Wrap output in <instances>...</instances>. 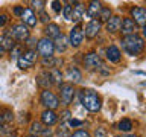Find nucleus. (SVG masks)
I'll list each match as a JSON object with an SVG mask.
<instances>
[{
  "instance_id": "1",
  "label": "nucleus",
  "mask_w": 146,
  "mask_h": 137,
  "mask_svg": "<svg viewBox=\"0 0 146 137\" xmlns=\"http://www.w3.org/2000/svg\"><path fill=\"white\" fill-rule=\"evenodd\" d=\"M122 47L126 53L132 55V57H137V55H140L143 52L145 41L139 34H132V35H128L122 38Z\"/></svg>"
},
{
  "instance_id": "2",
  "label": "nucleus",
  "mask_w": 146,
  "mask_h": 137,
  "mask_svg": "<svg viewBox=\"0 0 146 137\" xmlns=\"http://www.w3.org/2000/svg\"><path fill=\"white\" fill-rule=\"evenodd\" d=\"M81 104L91 113H98L102 107V100L98 93L93 90H81Z\"/></svg>"
},
{
  "instance_id": "3",
  "label": "nucleus",
  "mask_w": 146,
  "mask_h": 137,
  "mask_svg": "<svg viewBox=\"0 0 146 137\" xmlns=\"http://www.w3.org/2000/svg\"><path fill=\"white\" fill-rule=\"evenodd\" d=\"M36 59H38V55H36V50H29V49H26L25 52H21V55L17 58V64H18V67L20 68H31L34 64L36 63Z\"/></svg>"
},
{
  "instance_id": "4",
  "label": "nucleus",
  "mask_w": 146,
  "mask_h": 137,
  "mask_svg": "<svg viewBox=\"0 0 146 137\" xmlns=\"http://www.w3.org/2000/svg\"><path fill=\"white\" fill-rule=\"evenodd\" d=\"M40 102L46 107V110H52V111H55L58 107H59V99L58 96L53 93V91L50 90H43L40 94Z\"/></svg>"
},
{
  "instance_id": "5",
  "label": "nucleus",
  "mask_w": 146,
  "mask_h": 137,
  "mask_svg": "<svg viewBox=\"0 0 146 137\" xmlns=\"http://www.w3.org/2000/svg\"><path fill=\"white\" fill-rule=\"evenodd\" d=\"M12 40H17V41H26L29 38V29L23 25V23H18V25H14L11 29L8 31V34Z\"/></svg>"
},
{
  "instance_id": "6",
  "label": "nucleus",
  "mask_w": 146,
  "mask_h": 137,
  "mask_svg": "<svg viewBox=\"0 0 146 137\" xmlns=\"http://www.w3.org/2000/svg\"><path fill=\"white\" fill-rule=\"evenodd\" d=\"M36 52H38L43 58H50V57H53V52H55V49H53V41L52 40H49V38H41L38 40V43H36Z\"/></svg>"
},
{
  "instance_id": "7",
  "label": "nucleus",
  "mask_w": 146,
  "mask_h": 137,
  "mask_svg": "<svg viewBox=\"0 0 146 137\" xmlns=\"http://www.w3.org/2000/svg\"><path fill=\"white\" fill-rule=\"evenodd\" d=\"M84 66L87 68H90V70H100L105 64L102 63V59H100V57L96 52H88L84 55Z\"/></svg>"
},
{
  "instance_id": "8",
  "label": "nucleus",
  "mask_w": 146,
  "mask_h": 137,
  "mask_svg": "<svg viewBox=\"0 0 146 137\" xmlns=\"http://www.w3.org/2000/svg\"><path fill=\"white\" fill-rule=\"evenodd\" d=\"M59 98H61L59 102H62L66 107L70 105L73 98H75V88H73V85L72 84H62L59 87Z\"/></svg>"
},
{
  "instance_id": "9",
  "label": "nucleus",
  "mask_w": 146,
  "mask_h": 137,
  "mask_svg": "<svg viewBox=\"0 0 146 137\" xmlns=\"http://www.w3.org/2000/svg\"><path fill=\"white\" fill-rule=\"evenodd\" d=\"M82 40H84V32H82V27L78 25L75 27L70 29V34H68V44L73 46V47H79L82 44Z\"/></svg>"
},
{
  "instance_id": "10",
  "label": "nucleus",
  "mask_w": 146,
  "mask_h": 137,
  "mask_svg": "<svg viewBox=\"0 0 146 137\" xmlns=\"http://www.w3.org/2000/svg\"><path fill=\"white\" fill-rule=\"evenodd\" d=\"M100 29H102V25H100L98 20H90L82 32H84V35L87 38H96V37L99 35Z\"/></svg>"
},
{
  "instance_id": "11",
  "label": "nucleus",
  "mask_w": 146,
  "mask_h": 137,
  "mask_svg": "<svg viewBox=\"0 0 146 137\" xmlns=\"http://www.w3.org/2000/svg\"><path fill=\"white\" fill-rule=\"evenodd\" d=\"M131 15H132L131 20L134 21L137 26H141V27L145 26V21H146V11H145L143 6H134V8H131Z\"/></svg>"
},
{
  "instance_id": "12",
  "label": "nucleus",
  "mask_w": 146,
  "mask_h": 137,
  "mask_svg": "<svg viewBox=\"0 0 146 137\" xmlns=\"http://www.w3.org/2000/svg\"><path fill=\"white\" fill-rule=\"evenodd\" d=\"M119 31H122V34L128 37V35H132V34H137V25L134 21L131 20V18H123L122 23H120V29Z\"/></svg>"
},
{
  "instance_id": "13",
  "label": "nucleus",
  "mask_w": 146,
  "mask_h": 137,
  "mask_svg": "<svg viewBox=\"0 0 146 137\" xmlns=\"http://www.w3.org/2000/svg\"><path fill=\"white\" fill-rule=\"evenodd\" d=\"M105 57H107V59L110 63H120V59H122V52L119 50L117 46H108L107 49H105Z\"/></svg>"
},
{
  "instance_id": "14",
  "label": "nucleus",
  "mask_w": 146,
  "mask_h": 137,
  "mask_svg": "<svg viewBox=\"0 0 146 137\" xmlns=\"http://www.w3.org/2000/svg\"><path fill=\"white\" fill-rule=\"evenodd\" d=\"M21 20H23V25H25L26 27L29 26V27H34L36 25V15H35V12H34V9H31V8H26V9H23V14H21Z\"/></svg>"
},
{
  "instance_id": "15",
  "label": "nucleus",
  "mask_w": 146,
  "mask_h": 137,
  "mask_svg": "<svg viewBox=\"0 0 146 137\" xmlns=\"http://www.w3.org/2000/svg\"><path fill=\"white\" fill-rule=\"evenodd\" d=\"M75 5H76V6H72V17H70V20L79 23L82 18L87 17L85 6H84L82 3H78V2H75Z\"/></svg>"
},
{
  "instance_id": "16",
  "label": "nucleus",
  "mask_w": 146,
  "mask_h": 137,
  "mask_svg": "<svg viewBox=\"0 0 146 137\" xmlns=\"http://www.w3.org/2000/svg\"><path fill=\"white\" fill-rule=\"evenodd\" d=\"M41 122H43V125H46V126H52L58 122V114L55 111H52V110H44V111L41 113Z\"/></svg>"
},
{
  "instance_id": "17",
  "label": "nucleus",
  "mask_w": 146,
  "mask_h": 137,
  "mask_svg": "<svg viewBox=\"0 0 146 137\" xmlns=\"http://www.w3.org/2000/svg\"><path fill=\"white\" fill-rule=\"evenodd\" d=\"M66 79L68 81V84H72V85L81 82L82 75H81L79 68H78V67H68L67 72H66Z\"/></svg>"
},
{
  "instance_id": "18",
  "label": "nucleus",
  "mask_w": 146,
  "mask_h": 137,
  "mask_svg": "<svg viewBox=\"0 0 146 137\" xmlns=\"http://www.w3.org/2000/svg\"><path fill=\"white\" fill-rule=\"evenodd\" d=\"M44 34H46V38L52 40V38H58L61 35V27H59L56 23H49L46 25L44 27Z\"/></svg>"
},
{
  "instance_id": "19",
  "label": "nucleus",
  "mask_w": 146,
  "mask_h": 137,
  "mask_svg": "<svg viewBox=\"0 0 146 137\" xmlns=\"http://www.w3.org/2000/svg\"><path fill=\"white\" fill-rule=\"evenodd\" d=\"M102 3L100 2H90L88 3V6H87L85 9V12H87V17H90V18H94L99 15V12H100V9H102Z\"/></svg>"
},
{
  "instance_id": "20",
  "label": "nucleus",
  "mask_w": 146,
  "mask_h": 137,
  "mask_svg": "<svg viewBox=\"0 0 146 137\" xmlns=\"http://www.w3.org/2000/svg\"><path fill=\"white\" fill-rule=\"evenodd\" d=\"M120 23H122L120 17H117V15L111 17L107 21V31L110 32V34H116V32H119V29H120Z\"/></svg>"
},
{
  "instance_id": "21",
  "label": "nucleus",
  "mask_w": 146,
  "mask_h": 137,
  "mask_svg": "<svg viewBox=\"0 0 146 137\" xmlns=\"http://www.w3.org/2000/svg\"><path fill=\"white\" fill-rule=\"evenodd\" d=\"M49 78H50V84H55L56 87H61L62 85V73L59 68H52L49 72Z\"/></svg>"
},
{
  "instance_id": "22",
  "label": "nucleus",
  "mask_w": 146,
  "mask_h": 137,
  "mask_svg": "<svg viewBox=\"0 0 146 137\" xmlns=\"http://www.w3.org/2000/svg\"><path fill=\"white\" fill-rule=\"evenodd\" d=\"M67 43H68V40L61 34L58 38H55V41H53V49L56 50V52L62 53V52H66V49H67Z\"/></svg>"
},
{
  "instance_id": "23",
  "label": "nucleus",
  "mask_w": 146,
  "mask_h": 137,
  "mask_svg": "<svg viewBox=\"0 0 146 137\" xmlns=\"http://www.w3.org/2000/svg\"><path fill=\"white\" fill-rule=\"evenodd\" d=\"M14 46H15V41H14L9 35L5 34V35L0 37V47H2L3 52L5 50H9V52H11V50L14 49Z\"/></svg>"
},
{
  "instance_id": "24",
  "label": "nucleus",
  "mask_w": 146,
  "mask_h": 137,
  "mask_svg": "<svg viewBox=\"0 0 146 137\" xmlns=\"http://www.w3.org/2000/svg\"><path fill=\"white\" fill-rule=\"evenodd\" d=\"M36 84H38L41 88L49 90L50 87V78H49V72H41L38 76H36Z\"/></svg>"
},
{
  "instance_id": "25",
  "label": "nucleus",
  "mask_w": 146,
  "mask_h": 137,
  "mask_svg": "<svg viewBox=\"0 0 146 137\" xmlns=\"http://www.w3.org/2000/svg\"><path fill=\"white\" fill-rule=\"evenodd\" d=\"M98 17H99V20H98V21L100 23V25H102L104 21L107 23V21L110 20V18L113 17V15H111V9H110V8H105V6H104L102 9H100V12H99V15H98Z\"/></svg>"
},
{
  "instance_id": "26",
  "label": "nucleus",
  "mask_w": 146,
  "mask_h": 137,
  "mask_svg": "<svg viewBox=\"0 0 146 137\" xmlns=\"http://www.w3.org/2000/svg\"><path fill=\"white\" fill-rule=\"evenodd\" d=\"M117 126H119V130L123 131V132H129L132 130V122L129 120V119H122Z\"/></svg>"
},
{
  "instance_id": "27",
  "label": "nucleus",
  "mask_w": 146,
  "mask_h": 137,
  "mask_svg": "<svg viewBox=\"0 0 146 137\" xmlns=\"http://www.w3.org/2000/svg\"><path fill=\"white\" fill-rule=\"evenodd\" d=\"M59 63L62 64V59H56V58H53V57L43 58V66L44 67H55V68H56V66H58Z\"/></svg>"
},
{
  "instance_id": "28",
  "label": "nucleus",
  "mask_w": 146,
  "mask_h": 137,
  "mask_svg": "<svg viewBox=\"0 0 146 137\" xmlns=\"http://www.w3.org/2000/svg\"><path fill=\"white\" fill-rule=\"evenodd\" d=\"M29 130H31V136H38V134H41V131H43V123L41 122H32Z\"/></svg>"
},
{
  "instance_id": "29",
  "label": "nucleus",
  "mask_w": 146,
  "mask_h": 137,
  "mask_svg": "<svg viewBox=\"0 0 146 137\" xmlns=\"http://www.w3.org/2000/svg\"><path fill=\"white\" fill-rule=\"evenodd\" d=\"M0 117H2V120L5 123H9V122H12V119H14V114L11 110H5V113L3 114H0Z\"/></svg>"
},
{
  "instance_id": "30",
  "label": "nucleus",
  "mask_w": 146,
  "mask_h": 137,
  "mask_svg": "<svg viewBox=\"0 0 146 137\" xmlns=\"http://www.w3.org/2000/svg\"><path fill=\"white\" fill-rule=\"evenodd\" d=\"M62 14H64V18H66V20H70V17H72V6L68 3L62 6Z\"/></svg>"
},
{
  "instance_id": "31",
  "label": "nucleus",
  "mask_w": 146,
  "mask_h": 137,
  "mask_svg": "<svg viewBox=\"0 0 146 137\" xmlns=\"http://www.w3.org/2000/svg\"><path fill=\"white\" fill-rule=\"evenodd\" d=\"M70 116H72V113L68 111V110H64V111H62L61 114H59V119H61V123H66V122H68V120L72 119Z\"/></svg>"
},
{
  "instance_id": "32",
  "label": "nucleus",
  "mask_w": 146,
  "mask_h": 137,
  "mask_svg": "<svg viewBox=\"0 0 146 137\" xmlns=\"http://www.w3.org/2000/svg\"><path fill=\"white\" fill-rule=\"evenodd\" d=\"M58 136L59 137H68V128L66 123H61V126H59L58 130Z\"/></svg>"
},
{
  "instance_id": "33",
  "label": "nucleus",
  "mask_w": 146,
  "mask_h": 137,
  "mask_svg": "<svg viewBox=\"0 0 146 137\" xmlns=\"http://www.w3.org/2000/svg\"><path fill=\"white\" fill-rule=\"evenodd\" d=\"M21 52H23V50H21V46H14V49L11 50V58H18V57H20V55H21Z\"/></svg>"
},
{
  "instance_id": "34",
  "label": "nucleus",
  "mask_w": 146,
  "mask_h": 137,
  "mask_svg": "<svg viewBox=\"0 0 146 137\" xmlns=\"http://www.w3.org/2000/svg\"><path fill=\"white\" fill-rule=\"evenodd\" d=\"M68 137H90V134H88V131H85V130H78Z\"/></svg>"
},
{
  "instance_id": "35",
  "label": "nucleus",
  "mask_w": 146,
  "mask_h": 137,
  "mask_svg": "<svg viewBox=\"0 0 146 137\" xmlns=\"http://www.w3.org/2000/svg\"><path fill=\"white\" fill-rule=\"evenodd\" d=\"M94 137H107V131H105V128L99 126L94 130Z\"/></svg>"
},
{
  "instance_id": "36",
  "label": "nucleus",
  "mask_w": 146,
  "mask_h": 137,
  "mask_svg": "<svg viewBox=\"0 0 146 137\" xmlns=\"http://www.w3.org/2000/svg\"><path fill=\"white\" fill-rule=\"evenodd\" d=\"M62 6H64V5H62L61 2H58V0L52 2V8H53L55 12H61V11H62Z\"/></svg>"
},
{
  "instance_id": "37",
  "label": "nucleus",
  "mask_w": 146,
  "mask_h": 137,
  "mask_svg": "<svg viewBox=\"0 0 146 137\" xmlns=\"http://www.w3.org/2000/svg\"><path fill=\"white\" fill-rule=\"evenodd\" d=\"M44 5H46V2H43V0H38V2L35 0V2H32V6L36 8V9H40V11H43Z\"/></svg>"
},
{
  "instance_id": "38",
  "label": "nucleus",
  "mask_w": 146,
  "mask_h": 137,
  "mask_svg": "<svg viewBox=\"0 0 146 137\" xmlns=\"http://www.w3.org/2000/svg\"><path fill=\"white\" fill-rule=\"evenodd\" d=\"M26 46H27V49H29V50H32V47H34V46L36 47V40H35V38H27V40H26Z\"/></svg>"
},
{
  "instance_id": "39",
  "label": "nucleus",
  "mask_w": 146,
  "mask_h": 137,
  "mask_svg": "<svg viewBox=\"0 0 146 137\" xmlns=\"http://www.w3.org/2000/svg\"><path fill=\"white\" fill-rule=\"evenodd\" d=\"M68 126H81L82 125V120H78V119H70V120L67 122Z\"/></svg>"
},
{
  "instance_id": "40",
  "label": "nucleus",
  "mask_w": 146,
  "mask_h": 137,
  "mask_svg": "<svg viewBox=\"0 0 146 137\" xmlns=\"http://www.w3.org/2000/svg\"><path fill=\"white\" fill-rule=\"evenodd\" d=\"M53 132L50 128H43V131H41V137H52Z\"/></svg>"
},
{
  "instance_id": "41",
  "label": "nucleus",
  "mask_w": 146,
  "mask_h": 137,
  "mask_svg": "<svg viewBox=\"0 0 146 137\" xmlns=\"http://www.w3.org/2000/svg\"><path fill=\"white\" fill-rule=\"evenodd\" d=\"M8 21H9V17L6 15V14H0V27L5 26Z\"/></svg>"
},
{
  "instance_id": "42",
  "label": "nucleus",
  "mask_w": 146,
  "mask_h": 137,
  "mask_svg": "<svg viewBox=\"0 0 146 137\" xmlns=\"http://www.w3.org/2000/svg\"><path fill=\"white\" fill-rule=\"evenodd\" d=\"M40 17H41V18H40L41 21H43V23H46V25H49V20H50V17H49V15H47V14H46L44 11H41Z\"/></svg>"
},
{
  "instance_id": "43",
  "label": "nucleus",
  "mask_w": 146,
  "mask_h": 137,
  "mask_svg": "<svg viewBox=\"0 0 146 137\" xmlns=\"http://www.w3.org/2000/svg\"><path fill=\"white\" fill-rule=\"evenodd\" d=\"M23 9H25L23 6H15V8H14V15H20V17H21Z\"/></svg>"
},
{
  "instance_id": "44",
  "label": "nucleus",
  "mask_w": 146,
  "mask_h": 137,
  "mask_svg": "<svg viewBox=\"0 0 146 137\" xmlns=\"http://www.w3.org/2000/svg\"><path fill=\"white\" fill-rule=\"evenodd\" d=\"M2 125H3V120H2V117H0V130H2Z\"/></svg>"
},
{
  "instance_id": "45",
  "label": "nucleus",
  "mask_w": 146,
  "mask_h": 137,
  "mask_svg": "<svg viewBox=\"0 0 146 137\" xmlns=\"http://www.w3.org/2000/svg\"><path fill=\"white\" fill-rule=\"evenodd\" d=\"M125 137H137V136H134V134H128V136H125Z\"/></svg>"
},
{
  "instance_id": "46",
  "label": "nucleus",
  "mask_w": 146,
  "mask_h": 137,
  "mask_svg": "<svg viewBox=\"0 0 146 137\" xmlns=\"http://www.w3.org/2000/svg\"><path fill=\"white\" fill-rule=\"evenodd\" d=\"M0 57H3V50H2V47H0Z\"/></svg>"
},
{
  "instance_id": "47",
  "label": "nucleus",
  "mask_w": 146,
  "mask_h": 137,
  "mask_svg": "<svg viewBox=\"0 0 146 137\" xmlns=\"http://www.w3.org/2000/svg\"><path fill=\"white\" fill-rule=\"evenodd\" d=\"M27 137H40V136H27Z\"/></svg>"
},
{
  "instance_id": "48",
  "label": "nucleus",
  "mask_w": 146,
  "mask_h": 137,
  "mask_svg": "<svg viewBox=\"0 0 146 137\" xmlns=\"http://www.w3.org/2000/svg\"><path fill=\"white\" fill-rule=\"evenodd\" d=\"M8 137H17V136H8Z\"/></svg>"
}]
</instances>
